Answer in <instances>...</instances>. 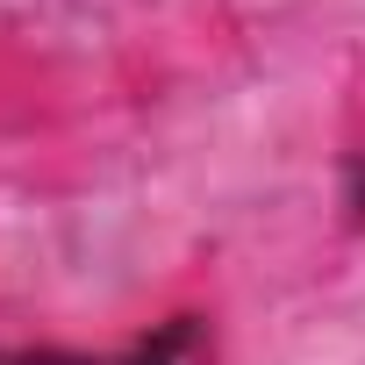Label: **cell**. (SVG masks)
Segmentation results:
<instances>
[{
    "instance_id": "1",
    "label": "cell",
    "mask_w": 365,
    "mask_h": 365,
    "mask_svg": "<svg viewBox=\"0 0 365 365\" xmlns=\"http://www.w3.org/2000/svg\"><path fill=\"white\" fill-rule=\"evenodd\" d=\"M0 365H215V329L201 315H172L122 351H0Z\"/></svg>"
}]
</instances>
